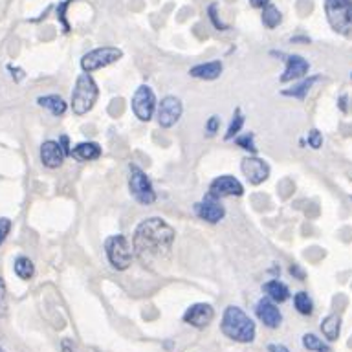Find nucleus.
Returning <instances> with one entry per match:
<instances>
[{
    "label": "nucleus",
    "instance_id": "obj_1",
    "mask_svg": "<svg viewBox=\"0 0 352 352\" xmlns=\"http://www.w3.org/2000/svg\"><path fill=\"white\" fill-rule=\"evenodd\" d=\"M175 241V230L165 220L153 217L143 220L132 239V250L143 264H153L169 255Z\"/></svg>",
    "mask_w": 352,
    "mask_h": 352
},
{
    "label": "nucleus",
    "instance_id": "obj_2",
    "mask_svg": "<svg viewBox=\"0 0 352 352\" xmlns=\"http://www.w3.org/2000/svg\"><path fill=\"white\" fill-rule=\"evenodd\" d=\"M220 330L226 338H230L239 343H252L255 340V323L242 308L228 307L222 316Z\"/></svg>",
    "mask_w": 352,
    "mask_h": 352
},
{
    "label": "nucleus",
    "instance_id": "obj_3",
    "mask_svg": "<svg viewBox=\"0 0 352 352\" xmlns=\"http://www.w3.org/2000/svg\"><path fill=\"white\" fill-rule=\"evenodd\" d=\"M98 85L92 79L90 74H81L77 77L76 88L72 92V110L74 114L82 116L87 114L88 110H92L96 99H98Z\"/></svg>",
    "mask_w": 352,
    "mask_h": 352
},
{
    "label": "nucleus",
    "instance_id": "obj_4",
    "mask_svg": "<svg viewBox=\"0 0 352 352\" xmlns=\"http://www.w3.org/2000/svg\"><path fill=\"white\" fill-rule=\"evenodd\" d=\"M327 21L338 33L352 32V0H324Z\"/></svg>",
    "mask_w": 352,
    "mask_h": 352
},
{
    "label": "nucleus",
    "instance_id": "obj_5",
    "mask_svg": "<svg viewBox=\"0 0 352 352\" xmlns=\"http://www.w3.org/2000/svg\"><path fill=\"white\" fill-rule=\"evenodd\" d=\"M107 257L116 270H126L132 263V246L125 235H112L104 242Z\"/></svg>",
    "mask_w": 352,
    "mask_h": 352
},
{
    "label": "nucleus",
    "instance_id": "obj_6",
    "mask_svg": "<svg viewBox=\"0 0 352 352\" xmlns=\"http://www.w3.org/2000/svg\"><path fill=\"white\" fill-rule=\"evenodd\" d=\"M123 57V52L120 48H114V46H103V48H96L92 52L82 55L81 59V68L85 74H90V72H96L99 68H104V66L112 65L116 60H120Z\"/></svg>",
    "mask_w": 352,
    "mask_h": 352
},
{
    "label": "nucleus",
    "instance_id": "obj_7",
    "mask_svg": "<svg viewBox=\"0 0 352 352\" xmlns=\"http://www.w3.org/2000/svg\"><path fill=\"white\" fill-rule=\"evenodd\" d=\"M129 189H131L132 197L136 198L140 204H153L156 200V192L153 189V184L147 178L138 165H131V178H129Z\"/></svg>",
    "mask_w": 352,
    "mask_h": 352
},
{
    "label": "nucleus",
    "instance_id": "obj_8",
    "mask_svg": "<svg viewBox=\"0 0 352 352\" xmlns=\"http://www.w3.org/2000/svg\"><path fill=\"white\" fill-rule=\"evenodd\" d=\"M156 110V96L147 85H142L136 88V92L132 96V112L136 114L140 121H148L153 118Z\"/></svg>",
    "mask_w": 352,
    "mask_h": 352
},
{
    "label": "nucleus",
    "instance_id": "obj_9",
    "mask_svg": "<svg viewBox=\"0 0 352 352\" xmlns=\"http://www.w3.org/2000/svg\"><path fill=\"white\" fill-rule=\"evenodd\" d=\"M242 192H244L242 184L231 175L219 176L209 186V197L217 198V200L224 197H241Z\"/></svg>",
    "mask_w": 352,
    "mask_h": 352
},
{
    "label": "nucleus",
    "instance_id": "obj_10",
    "mask_svg": "<svg viewBox=\"0 0 352 352\" xmlns=\"http://www.w3.org/2000/svg\"><path fill=\"white\" fill-rule=\"evenodd\" d=\"M182 101L175 96H167L162 99V103L158 107V123L164 129H169L180 120L182 116Z\"/></svg>",
    "mask_w": 352,
    "mask_h": 352
},
{
    "label": "nucleus",
    "instance_id": "obj_11",
    "mask_svg": "<svg viewBox=\"0 0 352 352\" xmlns=\"http://www.w3.org/2000/svg\"><path fill=\"white\" fill-rule=\"evenodd\" d=\"M214 318V310L211 305L208 302H197V305H192L186 310L184 314V321L187 324H191L195 329H204V327H208Z\"/></svg>",
    "mask_w": 352,
    "mask_h": 352
},
{
    "label": "nucleus",
    "instance_id": "obj_12",
    "mask_svg": "<svg viewBox=\"0 0 352 352\" xmlns=\"http://www.w3.org/2000/svg\"><path fill=\"white\" fill-rule=\"evenodd\" d=\"M241 169L252 186H258V184H263V182L270 176L268 164H266L264 160L253 158V156L242 160Z\"/></svg>",
    "mask_w": 352,
    "mask_h": 352
},
{
    "label": "nucleus",
    "instance_id": "obj_13",
    "mask_svg": "<svg viewBox=\"0 0 352 352\" xmlns=\"http://www.w3.org/2000/svg\"><path fill=\"white\" fill-rule=\"evenodd\" d=\"M195 211H197V214L200 217V219L206 220V222H211V224H217V222H220V220L224 219V214H226L224 206H222V204H219V200H217V198H211V197L206 198L204 202L197 204Z\"/></svg>",
    "mask_w": 352,
    "mask_h": 352
},
{
    "label": "nucleus",
    "instance_id": "obj_14",
    "mask_svg": "<svg viewBox=\"0 0 352 352\" xmlns=\"http://www.w3.org/2000/svg\"><path fill=\"white\" fill-rule=\"evenodd\" d=\"M65 158L66 154L65 151H63V147H60V143L52 142V140L43 143V147H41V162H43L46 167H50V169H57V167L63 165Z\"/></svg>",
    "mask_w": 352,
    "mask_h": 352
},
{
    "label": "nucleus",
    "instance_id": "obj_15",
    "mask_svg": "<svg viewBox=\"0 0 352 352\" xmlns=\"http://www.w3.org/2000/svg\"><path fill=\"white\" fill-rule=\"evenodd\" d=\"M255 312H257V318L263 321L268 329H277L283 321V316H280V310L275 307L274 302L270 301V299H261L257 302V308H255Z\"/></svg>",
    "mask_w": 352,
    "mask_h": 352
},
{
    "label": "nucleus",
    "instance_id": "obj_16",
    "mask_svg": "<svg viewBox=\"0 0 352 352\" xmlns=\"http://www.w3.org/2000/svg\"><path fill=\"white\" fill-rule=\"evenodd\" d=\"M308 65L307 59H302L301 55H288L286 57V70L285 74L280 76V82L294 81V79H299V77H305L308 74Z\"/></svg>",
    "mask_w": 352,
    "mask_h": 352
},
{
    "label": "nucleus",
    "instance_id": "obj_17",
    "mask_svg": "<svg viewBox=\"0 0 352 352\" xmlns=\"http://www.w3.org/2000/svg\"><path fill=\"white\" fill-rule=\"evenodd\" d=\"M192 77L197 79H206V81H211V79H217V77L222 74V63L220 60H211V63H202V65L192 66L189 70Z\"/></svg>",
    "mask_w": 352,
    "mask_h": 352
},
{
    "label": "nucleus",
    "instance_id": "obj_18",
    "mask_svg": "<svg viewBox=\"0 0 352 352\" xmlns=\"http://www.w3.org/2000/svg\"><path fill=\"white\" fill-rule=\"evenodd\" d=\"M70 156H74V158L79 160V162H92V160H98L99 156H101V147L94 142L79 143V145L74 147Z\"/></svg>",
    "mask_w": 352,
    "mask_h": 352
},
{
    "label": "nucleus",
    "instance_id": "obj_19",
    "mask_svg": "<svg viewBox=\"0 0 352 352\" xmlns=\"http://www.w3.org/2000/svg\"><path fill=\"white\" fill-rule=\"evenodd\" d=\"M264 294L275 302H285L288 297H290V290H288V286L285 283H280V280H268L266 285L263 286Z\"/></svg>",
    "mask_w": 352,
    "mask_h": 352
},
{
    "label": "nucleus",
    "instance_id": "obj_20",
    "mask_svg": "<svg viewBox=\"0 0 352 352\" xmlns=\"http://www.w3.org/2000/svg\"><path fill=\"white\" fill-rule=\"evenodd\" d=\"M37 103L44 109H48L54 116H63L66 112V103L65 99L60 96H43V98L37 99Z\"/></svg>",
    "mask_w": 352,
    "mask_h": 352
},
{
    "label": "nucleus",
    "instance_id": "obj_21",
    "mask_svg": "<svg viewBox=\"0 0 352 352\" xmlns=\"http://www.w3.org/2000/svg\"><path fill=\"white\" fill-rule=\"evenodd\" d=\"M340 329H341V319L336 316V314H330L327 318L323 319V323H321V332L329 341L338 340V336H340Z\"/></svg>",
    "mask_w": 352,
    "mask_h": 352
},
{
    "label": "nucleus",
    "instance_id": "obj_22",
    "mask_svg": "<svg viewBox=\"0 0 352 352\" xmlns=\"http://www.w3.org/2000/svg\"><path fill=\"white\" fill-rule=\"evenodd\" d=\"M294 307L299 314L302 316H310L314 312V302L312 299L308 297L307 292H297L296 296H294Z\"/></svg>",
    "mask_w": 352,
    "mask_h": 352
},
{
    "label": "nucleus",
    "instance_id": "obj_23",
    "mask_svg": "<svg viewBox=\"0 0 352 352\" xmlns=\"http://www.w3.org/2000/svg\"><path fill=\"white\" fill-rule=\"evenodd\" d=\"M280 21H283V16H280V11L275 8V6L268 4L266 8H263V22L264 26L270 28V30H274V28H277L280 24Z\"/></svg>",
    "mask_w": 352,
    "mask_h": 352
},
{
    "label": "nucleus",
    "instance_id": "obj_24",
    "mask_svg": "<svg viewBox=\"0 0 352 352\" xmlns=\"http://www.w3.org/2000/svg\"><path fill=\"white\" fill-rule=\"evenodd\" d=\"M15 274L21 277V279L28 280V279H32L33 277V272H35V266H33V263L30 261L28 257H19L15 261Z\"/></svg>",
    "mask_w": 352,
    "mask_h": 352
},
{
    "label": "nucleus",
    "instance_id": "obj_25",
    "mask_svg": "<svg viewBox=\"0 0 352 352\" xmlns=\"http://www.w3.org/2000/svg\"><path fill=\"white\" fill-rule=\"evenodd\" d=\"M302 346L308 349V351L314 352H332L329 345H324L323 341L319 340L316 334H305L302 336Z\"/></svg>",
    "mask_w": 352,
    "mask_h": 352
},
{
    "label": "nucleus",
    "instance_id": "obj_26",
    "mask_svg": "<svg viewBox=\"0 0 352 352\" xmlns=\"http://www.w3.org/2000/svg\"><path fill=\"white\" fill-rule=\"evenodd\" d=\"M318 81V77H310V79H305L302 82L296 85V87L292 88V90H285V96H290V98H297V99H302L307 96V92L312 88L314 82Z\"/></svg>",
    "mask_w": 352,
    "mask_h": 352
},
{
    "label": "nucleus",
    "instance_id": "obj_27",
    "mask_svg": "<svg viewBox=\"0 0 352 352\" xmlns=\"http://www.w3.org/2000/svg\"><path fill=\"white\" fill-rule=\"evenodd\" d=\"M242 125H244V116H242L241 109L235 110V114H233V120H231V125L230 129H228V132H226V140H231V138H235L239 132H241Z\"/></svg>",
    "mask_w": 352,
    "mask_h": 352
},
{
    "label": "nucleus",
    "instance_id": "obj_28",
    "mask_svg": "<svg viewBox=\"0 0 352 352\" xmlns=\"http://www.w3.org/2000/svg\"><path fill=\"white\" fill-rule=\"evenodd\" d=\"M235 143L239 147H242L244 151H250V153H257V147L253 143V134H244V136L236 138Z\"/></svg>",
    "mask_w": 352,
    "mask_h": 352
},
{
    "label": "nucleus",
    "instance_id": "obj_29",
    "mask_svg": "<svg viewBox=\"0 0 352 352\" xmlns=\"http://www.w3.org/2000/svg\"><path fill=\"white\" fill-rule=\"evenodd\" d=\"M308 145L312 148L321 147V145H323V136H321V132L316 131V129L308 132Z\"/></svg>",
    "mask_w": 352,
    "mask_h": 352
},
{
    "label": "nucleus",
    "instance_id": "obj_30",
    "mask_svg": "<svg viewBox=\"0 0 352 352\" xmlns=\"http://www.w3.org/2000/svg\"><path fill=\"white\" fill-rule=\"evenodd\" d=\"M219 126H220V120L219 116H211L206 123V132H208V136H214L217 132H219Z\"/></svg>",
    "mask_w": 352,
    "mask_h": 352
},
{
    "label": "nucleus",
    "instance_id": "obj_31",
    "mask_svg": "<svg viewBox=\"0 0 352 352\" xmlns=\"http://www.w3.org/2000/svg\"><path fill=\"white\" fill-rule=\"evenodd\" d=\"M10 230H11V220L0 219V244L6 241V236L10 235Z\"/></svg>",
    "mask_w": 352,
    "mask_h": 352
},
{
    "label": "nucleus",
    "instance_id": "obj_32",
    "mask_svg": "<svg viewBox=\"0 0 352 352\" xmlns=\"http://www.w3.org/2000/svg\"><path fill=\"white\" fill-rule=\"evenodd\" d=\"M268 352H290L285 345H279V343H270Z\"/></svg>",
    "mask_w": 352,
    "mask_h": 352
},
{
    "label": "nucleus",
    "instance_id": "obj_33",
    "mask_svg": "<svg viewBox=\"0 0 352 352\" xmlns=\"http://www.w3.org/2000/svg\"><path fill=\"white\" fill-rule=\"evenodd\" d=\"M59 143H60V147H63V151H65L66 156H70L72 151H70V145H68V138H66V136H60Z\"/></svg>",
    "mask_w": 352,
    "mask_h": 352
},
{
    "label": "nucleus",
    "instance_id": "obj_34",
    "mask_svg": "<svg viewBox=\"0 0 352 352\" xmlns=\"http://www.w3.org/2000/svg\"><path fill=\"white\" fill-rule=\"evenodd\" d=\"M250 4H252L253 8H261V10H263V8H266V6L270 4V0H250Z\"/></svg>",
    "mask_w": 352,
    "mask_h": 352
},
{
    "label": "nucleus",
    "instance_id": "obj_35",
    "mask_svg": "<svg viewBox=\"0 0 352 352\" xmlns=\"http://www.w3.org/2000/svg\"><path fill=\"white\" fill-rule=\"evenodd\" d=\"M60 346H63V352H74V343L70 340H63Z\"/></svg>",
    "mask_w": 352,
    "mask_h": 352
},
{
    "label": "nucleus",
    "instance_id": "obj_36",
    "mask_svg": "<svg viewBox=\"0 0 352 352\" xmlns=\"http://www.w3.org/2000/svg\"><path fill=\"white\" fill-rule=\"evenodd\" d=\"M290 274H292V275H297L299 279H302V277H305V275H302L301 270L297 268V266H292V268H290Z\"/></svg>",
    "mask_w": 352,
    "mask_h": 352
},
{
    "label": "nucleus",
    "instance_id": "obj_37",
    "mask_svg": "<svg viewBox=\"0 0 352 352\" xmlns=\"http://www.w3.org/2000/svg\"><path fill=\"white\" fill-rule=\"evenodd\" d=\"M2 292H4V285H2V280H0V296H2Z\"/></svg>",
    "mask_w": 352,
    "mask_h": 352
},
{
    "label": "nucleus",
    "instance_id": "obj_38",
    "mask_svg": "<svg viewBox=\"0 0 352 352\" xmlns=\"http://www.w3.org/2000/svg\"><path fill=\"white\" fill-rule=\"evenodd\" d=\"M0 352H4V351H2V349H0Z\"/></svg>",
    "mask_w": 352,
    "mask_h": 352
}]
</instances>
